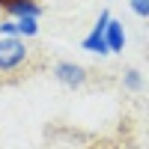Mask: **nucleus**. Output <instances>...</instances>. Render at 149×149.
I'll return each mask as SVG.
<instances>
[{"label":"nucleus","mask_w":149,"mask_h":149,"mask_svg":"<svg viewBox=\"0 0 149 149\" xmlns=\"http://www.w3.org/2000/svg\"><path fill=\"white\" fill-rule=\"evenodd\" d=\"M27 63V45L21 36H0V72H15Z\"/></svg>","instance_id":"f257e3e1"},{"label":"nucleus","mask_w":149,"mask_h":149,"mask_svg":"<svg viewBox=\"0 0 149 149\" xmlns=\"http://www.w3.org/2000/svg\"><path fill=\"white\" fill-rule=\"evenodd\" d=\"M107 24H110V12H107V9H102V12H98L95 27L86 33V36H84V42H81V48H84V51L98 54V57L110 54V51H107V42H104V30H107Z\"/></svg>","instance_id":"f03ea898"},{"label":"nucleus","mask_w":149,"mask_h":149,"mask_svg":"<svg viewBox=\"0 0 149 149\" xmlns=\"http://www.w3.org/2000/svg\"><path fill=\"white\" fill-rule=\"evenodd\" d=\"M54 78L63 86H69V90H81L86 84V69L78 66V63H72V60H60L54 66Z\"/></svg>","instance_id":"7ed1b4c3"},{"label":"nucleus","mask_w":149,"mask_h":149,"mask_svg":"<svg viewBox=\"0 0 149 149\" xmlns=\"http://www.w3.org/2000/svg\"><path fill=\"white\" fill-rule=\"evenodd\" d=\"M0 9H3L9 18H24V15L39 18L45 12V6L39 3V0H0Z\"/></svg>","instance_id":"20e7f679"},{"label":"nucleus","mask_w":149,"mask_h":149,"mask_svg":"<svg viewBox=\"0 0 149 149\" xmlns=\"http://www.w3.org/2000/svg\"><path fill=\"white\" fill-rule=\"evenodd\" d=\"M104 42H107V51L110 54H119L122 48H125V30H122V21L110 18L107 30H104Z\"/></svg>","instance_id":"39448f33"},{"label":"nucleus","mask_w":149,"mask_h":149,"mask_svg":"<svg viewBox=\"0 0 149 149\" xmlns=\"http://www.w3.org/2000/svg\"><path fill=\"white\" fill-rule=\"evenodd\" d=\"M122 86H125L128 93H137L143 86V74L137 69H125V74H122Z\"/></svg>","instance_id":"423d86ee"},{"label":"nucleus","mask_w":149,"mask_h":149,"mask_svg":"<svg viewBox=\"0 0 149 149\" xmlns=\"http://www.w3.org/2000/svg\"><path fill=\"white\" fill-rule=\"evenodd\" d=\"M15 21H18V33L21 36H36V33H39V18L24 15V18H15Z\"/></svg>","instance_id":"0eeeda50"},{"label":"nucleus","mask_w":149,"mask_h":149,"mask_svg":"<svg viewBox=\"0 0 149 149\" xmlns=\"http://www.w3.org/2000/svg\"><path fill=\"white\" fill-rule=\"evenodd\" d=\"M0 36H21V33H18V21H15V18L0 21Z\"/></svg>","instance_id":"6e6552de"},{"label":"nucleus","mask_w":149,"mask_h":149,"mask_svg":"<svg viewBox=\"0 0 149 149\" xmlns=\"http://www.w3.org/2000/svg\"><path fill=\"white\" fill-rule=\"evenodd\" d=\"M128 6L134 15H140V18H149V0H128Z\"/></svg>","instance_id":"1a4fd4ad"}]
</instances>
